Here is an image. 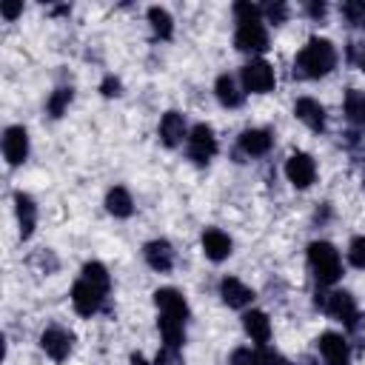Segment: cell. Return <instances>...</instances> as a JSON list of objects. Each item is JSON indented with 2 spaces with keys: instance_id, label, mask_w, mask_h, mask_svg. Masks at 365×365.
Returning a JSON list of instances; mask_svg holds the SVG:
<instances>
[{
  "instance_id": "18",
  "label": "cell",
  "mask_w": 365,
  "mask_h": 365,
  "mask_svg": "<svg viewBox=\"0 0 365 365\" xmlns=\"http://www.w3.org/2000/svg\"><path fill=\"white\" fill-rule=\"evenodd\" d=\"M14 211H17V222H20V237H23V240L31 237L34 222H37V205H34V200H31L29 194L17 191V194H14Z\"/></svg>"
},
{
  "instance_id": "13",
  "label": "cell",
  "mask_w": 365,
  "mask_h": 365,
  "mask_svg": "<svg viewBox=\"0 0 365 365\" xmlns=\"http://www.w3.org/2000/svg\"><path fill=\"white\" fill-rule=\"evenodd\" d=\"M154 302H157V308H160L163 317H174V319H182L185 322L188 305H185V297L177 288H160L154 294Z\"/></svg>"
},
{
  "instance_id": "31",
  "label": "cell",
  "mask_w": 365,
  "mask_h": 365,
  "mask_svg": "<svg viewBox=\"0 0 365 365\" xmlns=\"http://www.w3.org/2000/svg\"><path fill=\"white\" fill-rule=\"evenodd\" d=\"M259 14H262V9H259V6H251V3H237V6H234V17H237V23L259 20Z\"/></svg>"
},
{
  "instance_id": "5",
  "label": "cell",
  "mask_w": 365,
  "mask_h": 365,
  "mask_svg": "<svg viewBox=\"0 0 365 365\" xmlns=\"http://www.w3.org/2000/svg\"><path fill=\"white\" fill-rule=\"evenodd\" d=\"M317 305H319L325 314H331L334 319L345 322L348 328H354V325H356V302H354V297H351V294H345V291L322 294V299L317 297Z\"/></svg>"
},
{
  "instance_id": "36",
  "label": "cell",
  "mask_w": 365,
  "mask_h": 365,
  "mask_svg": "<svg viewBox=\"0 0 365 365\" xmlns=\"http://www.w3.org/2000/svg\"><path fill=\"white\" fill-rule=\"evenodd\" d=\"M308 11H311L314 17H322V14H325V6H322V3H311V6H308Z\"/></svg>"
},
{
  "instance_id": "7",
  "label": "cell",
  "mask_w": 365,
  "mask_h": 365,
  "mask_svg": "<svg viewBox=\"0 0 365 365\" xmlns=\"http://www.w3.org/2000/svg\"><path fill=\"white\" fill-rule=\"evenodd\" d=\"M234 46H237L240 51H265V48H268V31H265L262 20L237 23Z\"/></svg>"
},
{
  "instance_id": "20",
  "label": "cell",
  "mask_w": 365,
  "mask_h": 365,
  "mask_svg": "<svg viewBox=\"0 0 365 365\" xmlns=\"http://www.w3.org/2000/svg\"><path fill=\"white\" fill-rule=\"evenodd\" d=\"M271 131H265V128H248V131H242L240 134V148L248 154V157H262V154H268V148H271Z\"/></svg>"
},
{
  "instance_id": "10",
  "label": "cell",
  "mask_w": 365,
  "mask_h": 365,
  "mask_svg": "<svg viewBox=\"0 0 365 365\" xmlns=\"http://www.w3.org/2000/svg\"><path fill=\"white\" fill-rule=\"evenodd\" d=\"M40 348L54 359V362H63L68 354H71V334L63 331V328H46L40 334Z\"/></svg>"
},
{
  "instance_id": "1",
  "label": "cell",
  "mask_w": 365,
  "mask_h": 365,
  "mask_svg": "<svg viewBox=\"0 0 365 365\" xmlns=\"http://www.w3.org/2000/svg\"><path fill=\"white\" fill-rule=\"evenodd\" d=\"M334 66H336V48H334V43L325 40V37H311V40L302 46V51L297 54V60H294L297 74H299V77H311V80L325 77Z\"/></svg>"
},
{
  "instance_id": "30",
  "label": "cell",
  "mask_w": 365,
  "mask_h": 365,
  "mask_svg": "<svg viewBox=\"0 0 365 365\" xmlns=\"http://www.w3.org/2000/svg\"><path fill=\"white\" fill-rule=\"evenodd\" d=\"M348 259L356 268H365V237H354L348 245Z\"/></svg>"
},
{
  "instance_id": "4",
  "label": "cell",
  "mask_w": 365,
  "mask_h": 365,
  "mask_svg": "<svg viewBox=\"0 0 365 365\" xmlns=\"http://www.w3.org/2000/svg\"><path fill=\"white\" fill-rule=\"evenodd\" d=\"M106 294H108V291H103V288H97L94 282H88V279L80 277V279L74 282V288H71V305H74V311H77L80 317H91V314L100 311Z\"/></svg>"
},
{
  "instance_id": "6",
  "label": "cell",
  "mask_w": 365,
  "mask_h": 365,
  "mask_svg": "<svg viewBox=\"0 0 365 365\" xmlns=\"http://www.w3.org/2000/svg\"><path fill=\"white\" fill-rule=\"evenodd\" d=\"M214 151H217V137H214L211 125H205V123L194 125L191 134H188V157L197 165H202V163H208L214 157Z\"/></svg>"
},
{
  "instance_id": "17",
  "label": "cell",
  "mask_w": 365,
  "mask_h": 365,
  "mask_svg": "<svg viewBox=\"0 0 365 365\" xmlns=\"http://www.w3.org/2000/svg\"><path fill=\"white\" fill-rule=\"evenodd\" d=\"M157 134H160V140H163L168 148L180 145V143H182V137H185V120H182V114H177V111L163 114ZM185 140H188V137H185Z\"/></svg>"
},
{
  "instance_id": "34",
  "label": "cell",
  "mask_w": 365,
  "mask_h": 365,
  "mask_svg": "<svg viewBox=\"0 0 365 365\" xmlns=\"http://www.w3.org/2000/svg\"><path fill=\"white\" fill-rule=\"evenodd\" d=\"M100 91H103L106 97H117V94H120V80L108 74V77L103 80V86H100Z\"/></svg>"
},
{
  "instance_id": "26",
  "label": "cell",
  "mask_w": 365,
  "mask_h": 365,
  "mask_svg": "<svg viewBox=\"0 0 365 365\" xmlns=\"http://www.w3.org/2000/svg\"><path fill=\"white\" fill-rule=\"evenodd\" d=\"M148 23H151L154 34H157V37H163V40H168V37H171V31H174L171 14H168L165 9H160V6H151V9H148Z\"/></svg>"
},
{
  "instance_id": "24",
  "label": "cell",
  "mask_w": 365,
  "mask_h": 365,
  "mask_svg": "<svg viewBox=\"0 0 365 365\" xmlns=\"http://www.w3.org/2000/svg\"><path fill=\"white\" fill-rule=\"evenodd\" d=\"M157 325H160L163 342H165L168 348H180V345H182V339H185V322H182V319H174V317H163V314H160Z\"/></svg>"
},
{
  "instance_id": "14",
  "label": "cell",
  "mask_w": 365,
  "mask_h": 365,
  "mask_svg": "<svg viewBox=\"0 0 365 365\" xmlns=\"http://www.w3.org/2000/svg\"><path fill=\"white\" fill-rule=\"evenodd\" d=\"M220 297H222V302L231 305V308H245V305H251L254 291H251L245 282H240L237 277H225V279L220 282Z\"/></svg>"
},
{
  "instance_id": "27",
  "label": "cell",
  "mask_w": 365,
  "mask_h": 365,
  "mask_svg": "<svg viewBox=\"0 0 365 365\" xmlns=\"http://www.w3.org/2000/svg\"><path fill=\"white\" fill-rule=\"evenodd\" d=\"M83 279L94 282V285L103 288V291H108V285H111L108 271H106V265H100V262H86V265H83Z\"/></svg>"
},
{
  "instance_id": "25",
  "label": "cell",
  "mask_w": 365,
  "mask_h": 365,
  "mask_svg": "<svg viewBox=\"0 0 365 365\" xmlns=\"http://www.w3.org/2000/svg\"><path fill=\"white\" fill-rule=\"evenodd\" d=\"M345 117H348L354 125H365V91L351 88V91L345 94Z\"/></svg>"
},
{
  "instance_id": "23",
  "label": "cell",
  "mask_w": 365,
  "mask_h": 365,
  "mask_svg": "<svg viewBox=\"0 0 365 365\" xmlns=\"http://www.w3.org/2000/svg\"><path fill=\"white\" fill-rule=\"evenodd\" d=\"M106 208H108V214H114V217H131L134 200H131V194H128L123 185H117V188H111V191L106 194Z\"/></svg>"
},
{
  "instance_id": "21",
  "label": "cell",
  "mask_w": 365,
  "mask_h": 365,
  "mask_svg": "<svg viewBox=\"0 0 365 365\" xmlns=\"http://www.w3.org/2000/svg\"><path fill=\"white\" fill-rule=\"evenodd\" d=\"M242 328H245V334H248L257 345H265V342L271 339V319H268L262 311H248V314L242 317Z\"/></svg>"
},
{
  "instance_id": "28",
  "label": "cell",
  "mask_w": 365,
  "mask_h": 365,
  "mask_svg": "<svg viewBox=\"0 0 365 365\" xmlns=\"http://www.w3.org/2000/svg\"><path fill=\"white\" fill-rule=\"evenodd\" d=\"M342 14L348 17V23L365 29V3H359V0H348V3H342Z\"/></svg>"
},
{
  "instance_id": "29",
  "label": "cell",
  "mask_w": 365,
  "mask_h": 365,
  "mask_svg": "<svg viewBox=\"0 0 365 365\" xmlns=\"http://www.w3.org/2000/svg\"><path fill=\"white\" fill-rule=\"evenodd\" d=\"M68 103H71V88H57V91L51 94V100H48V111H51V117H60V114L66 111Z\"/></svg>"
},
{
  "instance_id": "9",
  "label": "cell",
  "mask_w": 365,
  "mask_h": 365,
  "mask_svg": "<svg viewBox=\"0 0 365 365\" xmlns=\"http://www.w3.org/2000/svg\"><path fill=\"white\" fill-rule=\"evenodd\" d=\"M3 154L9 165H20L29 157V134L23 125H9L3 134Z\"/></svg>"
},
{
  "instance_id": "2",
  "label": "cell",
  "mask_w": 365,
  "mask_h": 365,
  "mask_svg": "<svg viewBox=\"0 0 365 365\" xmlns=\"http://www.w3.org/2000/svg\"><path fill=\"white\" fill-rule=\"evenodd\" d=\"M308 265L314 271V279L319 285H334L342 277V262H339V251L331 242H311L308 245Z\"/></svg>"
},
{
  "instance_id": "33",
  "label": "cell",
  "mask_w": 365,
  "mask_h": 365,
  "mask_svg": "<svg viewBox=\"0 0 365 365\" xmlns=\"http://www.w3.org/2000/svg\"><path fill=\"white\" fill-rule=\"evenodd\" d=\"M265 14H268V20L271 23H282L285 20V14H288V9L282 6V3H277V6H268V9H262Z\"/></svg>"
},
{
  "instance_id": "32",
  "label": "cell",
  "mask_w": 365,
  "mask_h": 365,
  "mask_svg": "<svg viewBox=\"0 0 365 365\" xmlns=\"http://www.w3.org/2000/svg\"><path fill=\"white\" fill-rule=\"evenodd\" d=\"M154 365H182V356L177 354V348H163L160 354H157V362Z\"/></svg>"
},
{
  "instance_id": "3",
  "label": "cell",
  "mask_w": 365,
  "mask_h": 365,
  "mask_svg": "<svg viewBox=\"0 0 365 365\" xmlns=\"http://www.w3.org/2000/svg\"><path fill=\"white\" fill-rule=\"evenodd\" d=\"M240 80H242V88L251 91V94H268L274 88V68L265 63V60H251L242 66L240 71Z\"/></svg>"
},
{
  "instance_id": "19",
  "label": "cell",
  "mask_w": 365,
  "mask_h": 365,
  "mask_svg": "<svg viewBox=\"0 0 365 365\" xmlns=\"http://www.w3.org/2000/svg\"><path fill=\"white\" fill-rule=\"evenodd\" d=\"M202 251H205L208 259L222 262V259L231 254V240H228V234H222L220 228H208V231H202Z\"/></svg>"
},
{
  "instance_id": "15",
  "label": "cell",
  "mask_w": 365,
  "mask_h": 365,
  "mask_svg": "<svg viewBox=\"0 0 365 365\" xmlns=\"http://www.w3.org/2000/svg\"><path fill=\"white\" fill-rule=\"evenodd\" d=\"M143 257H145V262H148L154 271H160V274L171 271V265H174V251H171V245H168L165 240H151V242L143 248Z\"/></svg>"
},
{
  "instance_id": "35",
  "label": "cell",
  "mask_w": 365,
  "mask_h": 365,
  "mask_svg": "<svg viewBox=\"0 0 365 365\" xmlns=\"http://www.w3.org/2000/svg\"><path fill=\"white\" fill-rule=\"evenodd\" d=\"M0 11H3V17H6V20H14V17L23 11V3H3V6H0Z\"/></svg>"
},
{
  "instance_id": "38",
  "label": "cell",
  "mask_w": 365,
  "mask_h": 365,
  "mask_svg": "<svg viewBox=\"0 0 365 365\" xmlns=\"http://www.w3.org/2000/svg\"><path fill=\"white\" fill-rule=\"evenodd\" d=\"M359 66H362V68H365V54H362V60H359Z\"/></svg>"
},
{
  "instance_id": "22",
  "label": "cell",
  "mask_w": 365,
  "mask_h": 365,
  "mask_svg": "<svg viewBox=\"0 0 365 365\" xmlns=\"http://www.w3.org/2000/svg\"><path fill=\"white\" fill-rule=\"evenodd\" d=\"M214 94H217V100H220L225 108H237V106H242V91H240V86H237V80H234L231 74L217 77Z\"/></svg>"
},
{
  "instance_id": "16",
  "label": "cell",
  "mask_w": 365,
  "mask_h": 365,
  "mask_svg": "<svg viewBox=\"0 0 365 365\" xmlns=\"http://www.w3.org/2000/svg\"><path fill=\"white\" fill-rule=\"evenodd\" d=\"M294 114H297L311 131H322V128H325V108H322L317 100H311V97H299V100L294 103Z\"/></svg>"
},
{
  "instance_id": "11",
  "label": "cell",
  "mask_w": 365,
  "mask_h": 365,
  "mask_svg": "<svg viewBox=\"0 0 365 365\" xmlns=\"http://www.w3.org/2000/svg\"><path fill=\"white\" fill-rule=\"evenodd\" d=\"M319 354H322L325 365H348L351 362V351H348L345 336H339L334 331L319 336Z\"/></svg>"
},
{
  "instance_id": "37",
  "label": "cell",
  "mask_w": 365,
  "mask_h": 365,
  "mask_svg": "<svg viewBox=\"0 0 365 365\" xmlns=\"http://www.w3.org/2000/svg\"><path fill=\"white\" fill-rule=\"evenodd\" d=\"M128 365H148V362H145V359H143V356H140V354H134V356H131V362H128Z\"/></svg>"
},
{
  "instance_id": "12",
  "label": "cell",
  "mask_w": 365,
  "mask_h": 365,
  "mask_svg": "<svg viewBox=\"0 0 365 365\" xmlns=\"http://www.w3.org/2000/svg\"><path fill=\"white\" fill-rule=\"evenodd\" d=\"M231 365H285V359L277 351L257 345V348H237L231 354Z\"/></svg>"
},
{
  "instance_id": "8",
  "label": "cell",
  "mask_w": 365,
  "mask_h": 365,
  "mask_svg": "<svg viewBox=\"0 0 365 365\" xmlns=\"http://www.w3.org/2000/svg\"><path fill=\"white\" fill-rule=\"evenodd\" d=\"M285 177H288L291 185H297V188H308V185L317 180V163H314V157L305 154V151L291 154L288 163H285Z\"/></svg>"
}]
</instances>
